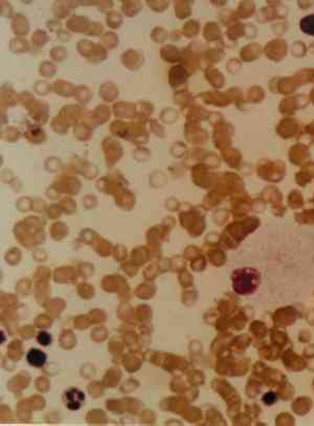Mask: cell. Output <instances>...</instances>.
Listing matches in <instances>:
<instances>
[{
    "mask_svg": "<svg viewBox=\"0 0 314 426\" xmlns=\"http://www.w3.org/2000/svg\"><path fill=\"white\" fill-rule=\"evenodd\" d=\"M49 41H50V36L44 30L38 29L32 34L31 45L34 47V49L36 50L43 49V47L49 43Z\"/></svg>",
    "mask_w": 314,
    "mask_h": 426,
    "instance_id": "cell-17",
    "label": "cell"
},
{
    "mask_svg": "<svg viewBox=\"0 0 314 426\" xmlns=\"http://www.w3.org/2000/svg\"><path fill=\"white\" fill-rule=\"evenodd\" d=\"M159 54H160V59L162 61H165L170 64H174V63H179L180 62L181 51L176 45L169 43L161 47Z\"/></svg>",
    "mask_w": 314,
    "mask_h": 426,
    "instance_id": "cell-9",
    "label": "cell"
},
{
    "mask_svg": "<svg viewBox=\"0 0 314 426\" xmlns=\"http://www.w3.org/2000/svg\"><path fill=\"white\" fill-rule=\"evenodd\" d=\"M191 3L192 1H187V0H176L174 1V14L175 17L179 20L187 19L191 14H192V10H191Z\"/></svg>",
    "mask_w": 314,
    "mask_h": 426,
    "instance_id": "cell-15",
    "label": "cell"
},
{
    "mask_svg": "<svg viewBox=\"0 0 314 426\" xmlns=\"http://www.w3.org/2000/svg\"><path fill=\"white\" fill-rule=\"evenodd\" d=\"M79 5V1H73V0H57L52 3L51 11L56 19H68L74 15L73 13Z\"/></svg>",
    "mask_w": 314,
    "mask_h": 426,
    "instance_id": "cell-3",
    "label": "cell"
},
{
    "mask_svg": "<svg viewBox=\"0 0 314 426\" xmlns=\"http://www.w3.org/2000/svg\"><path fill=\"white\" fill-rule=\"evenodd\" d=\"M91 20L83 15H72L70 18H68L65 22V26L67 31L70 33L76 34H85L88 26H89Z\"/></svg>",
    "mask_w": 314,
    "mask_h": 426,
    "instance_id": "cell-8",
    "label": "cell"
},
{
    "mask_svg": "<svg viewBox=\"0 0 314 426\" xmlns=\"http://www.w3.org/2000/svg\"><path fill=\"white\" fill-rule=\"evenodd\" d=\"M74 94L77 95V99L82 101V102H87L91 99L92 92L90 90L89 87H87L85 85H80L76 87V91H74Z\"/></svg>",
    "mask_w": 314,
    "mask_h": 426,
    "instance_id": "cell-27",
    "label": "cell"
},
{
    "mask_svg": "<svg viewBox=\"0 0 314 426\" xmlns=\"http://www.w3.org/2000/svg\"><path fill=\"white\" fill-rule=\"evenodd\" d=\"M52 89V85H51L49 82L45 80H39L37 81L35 85H34V90H35L40 95H45Z\"/></svg>",
    "mask_w": 314,
    "mask_h": 426,
    "instance_id": "cell-28",
    "label": "cell"
},
{
    "mask_svg": "<svg viewBox=\"0 0 314 426\" xmlns=\"http://www.w3.org/2000/svg\"><path fill=\"white\" fill-rule=\"evenodd\" d=\"M76 49L80 56L85 58L90 64H100L108 58V51L101 43H95L91 40L82 39L78 41Z\"/></svg>",
    "mask_w": 314,
    "mask_h": 426,
    "instance_id": "cell-2",
    "label": "cell"
},
{
    "mask_svg": "<svg viewBox=\"0 0 314 426\" xmlns=\"http://www.w3.org/2000/svg\"><path fill=\"white\" fill-rule=\"evenodd\" d=\"M301 30L307 35L314 36V15H308L302 19Z\"/></svg>",
    "mask_w": 314,
    "mask_h": 426,
    "instance_id": "cell-25",
    "label": "cell"
},
{
    "mask_svg": "<svg viewBox=\"0 0 314 426\" xmlns=\"http://www.w3.org/2000/svg\"><path fill=\"white\" fill-rule=\"evenodd\" d=\"M181 37H182V32L178 29H174L169 32V39L172 41V42H178V41H180Z\"/></svg>",
    "mask_w": 314,
    "mask_h": 426,
    "instance_id": "cell-33",
    "label": "cell"
},
{
    "mask_svg": "<svg viewBox=\"0 0 314 426\" xmlns=\"http://www.w3.org/2000/svg\"><path fill=\"white\" fill-rule=\"evenodd\" d=\"M100 43L108 52L109 51H113V50L117 49V47L120 44L119 35L115 32H113V31L105 32L103 35L101 36V38H100Z\"/></svg>",
    "mask_w": 314,
    "mask_h": 426,
    "instance_id": "cell-14",
    "label": "cell"
},
{
    "mask_svg": "<svg viewBox=\"0 0 314 426\" xmlns=\"http://www.w3.org/2000/svg\"><path fill=\"white\" fill-rule=\"evenodd\" d=\"M124 23V17L119 11L111 10L106 14V24L110 30H119Z\"/></svg>",
    "mask_w": 314,
    "mask_h": 426,
    "instance_id": "cell-19",
    "label": "cell"
},
{
    "mask_svg": "<svg viewBox=\"0 0 314 426\" xmlns=\"http://www.w3.org/2000/svg\"><path fill=\"white\" fill-rule=\"evenodd\" d=\"M57 38H58V40L60 41V42L67 43V42H70V41L71 40L72 35H71V33L70 31L62 30L60 33L57 34Z\"/></svg>",
    "mask_w": 314,
    "mask_h": 426,
    "instance_id": "cell-32",
    "label": "cell"
},
{
    "mask_svg": "<svg viewBox=\"0 0 314 426\" xmlns=\"http://www.w3.org/2000/svg\"><path fill=\"white\" fill-rule=\"evenodd\" d=\"M46 27L49 29L50 32L58 34L63 30V23L61 20L53 18V19H50L49 21H46Z\"/></svg>",
    "mask_w": 314,
    "mask_h": 426,
    "instance_id": "cell-30",
    "label": "cell"
},
{
    "mask_svg": "<svg viewBox=\"0 0 314 426\" xmlns=\"http://www.w3.org/2000/svg\"><path fill=\"white\" fill-rule=\"evenodd\" d=\"M99 93H100L102 99L110 102V101L118 98L119 88L114 83H112V82L108 81V82H105V83L101 85Z\"/></svg>",
    "mask_w": 314,
    "mask_h": 426,
    "instance_id": "cell-16",
    "label": "cell"
},
{
    "mask_svg": "<svg viewBox=\"0 0 314 426\" xmlns=\"http://www.w3.org/2000/svg\"><path fill=\"white\" fill-rule=\"evenodd\" d=\"M38 71L41 77H43L45 79H52L54 78V75L57 74L58 67L54 62L45 60L40 63Z\"/></svg>",
    "mask_w": 314,
    "mask_h": 426,
    "instance_id": "cell-18",
    "label": "cell"
},
{
    "mask_svg": "<svg viewBox=\"0 0 314 426\" xmlns=\"http://www.w3.org/2000/svg\"><path fill=\"white\" fill-rule=\"evenodd\" d=\"M277 395L275 394V393H272V391H268V393H266L264 396H263V402L265 403V404H267V405H270V404H274L276 401H277Z\"/></svg>",
    "mask_w": 314,
    "mask_h": 426,
    "instance_id": "cell-34",
    "label": "cell"
},
{
    "mask_svg": "<svg viewBox=\"0 0 314 426\" xmlns=\"http://www.w3.org/2000/svg\"><path fill=\"white\" fill-rule=\"evenodd\" d=\"M67 54H68L67 49L63 45L53 46L50 51L51 60L54 62V63H62L63 61L66 60Z\"/></svg>",
    "mask_w": 314,
    "mask_h": 426,
    "instance_id": "cell-21",
    "label": "cell"
},
{
    "mask_svg": "<svg viewBox=\"0 0 314 426\" xmlns=\"http://www.w3.org/2000/svg\"><path fill=\"white\" fill-rule=\"evenodd\" d=\"M150 38L156 44H163L169 39V32L162 26H155L150 34Z\"/></svg>",
    "mask_w": 314,
    "mask_h": 426,
    "instance_id": "cell-20",
    "label": "cell"
},
{
    "mask_svg": "<svg viewBox=\"0 0 314 426\" xmlns=\"http://www.w3.org/2000/svg\"><path fill=\"white\" fill-rule=\"evenodd\" d=\"M198 31H199V24H198L196 20H189L183 24L181 30L182 35L187 38L195 37L198 34Z\"/></svg>",
    "mask_w": 314,
    "mask_h": 426,
    "instance_id": "cell-22",
    "label": "cell"
},
{
    "mask_svg": "<svg viewBox=\"0 0 314 426\" xmlns=\"http://www.w3.org/2000/svg\"><path fill=\"white\" fill-rule=\"evenodd\" d=\"M104 24L102 22L91 21L84 35L88 37H101L104 34Z\"/></svg>",
    "mask_w": 314,
    "mask_h": 426,
    "instance_id": "cell-24",
    "label": "cell"
},
{
    "mask_svg": "<svg viewBox=\"0 0 314 426\" xmlns=\"http://www.w3.org/2000/svg\"><path fill=\"white\" fill-rule=\"evenodd\" d=\"M189 78V73L184 70V67L181 64L173 65L169 70L168 73V80L169 85L173 89L181 88L187 84V81Z\"/></svg>",
    "mask_w": 314,
    "mask_h": 426,
    "instance_id": "cell-6",
    "label": "cell"
},
{
    "mask_svg": "<svg viewBox=\"0 0 314 426\" xmlns=\"http://www.w3.org/2000/svg\"><path fill=\"white\" fill-rule=\"evenodd\" d=\"M31 44L23 37H15L10 40L9 50L14 54L26 53L31 51Z\"/></svg>",
    "mask_w": 314,
    "mask_h": 426,
    "instance_id": "cell-12",
    "label": "cell"
},
{
    "mask_svg": "<svg viewBox=\"0 0 314 426\" xmlns=\"http://www.w3.org/2000/svg\"><path fill=\"white\" fill-rule=\"evenodd\" d=\"M114 5V1L112 0H93V6H95L101 13L107 14L109 11H111Z\"/></svg>",
    "mask_w": 314,
    "mask_h": 426,
    "instance_id": "cell-29",
    "label": "cell"
},
{
    "mask_svg": "<svg viewBox=\"0 0 314 426\" xmlns=\"http://www.w3.org/2000/svg\"><path fill=\"white\" fill-rule=\"evenodd\" d=\"M36 339H37L39 345L42 346V347H49L51 343H52V335L49 332H46V331H40V332H38V334L36 336Z\"/></svg>",
    "mask_w": 314,
    "mask_h": 426,
    "instance_id": "cell-31",
    "label": "cell"
},
{
    "mask_svg": "<svg viewBox=\"0 0 314 426\" xmlns=\"http://www.w3.org/2000/svg\"><path fill=\"white\" fill-rule=\"evenodd\" d=\"M144 9V4L140 0H122L121 10L122 14L128 18L138 16Z\"/></svg>",
    "mask_w": 314,
    "mask_h": 426,
    "instance_id": "cell-10",
    "label": "cell"
},
{
    "mask_svg": "<svg viewBox=\"0 0 314 426\" xmlns=\"http://www.w3.org/2000/svg\"><path fill=\"white\" fill-rule=\"evenodd\" d=\"M146 4L150 10L153 11L154 13L159 14L168 10L170 1H167V0H147Z\"/></svg>",
    "mask_w": 314,
    "mask_h": 426,
    "instance_id": "cell-23",
    "label": "cell"
},
{
    "mask_svg": "<svg viewBox=\"0 0 314 426\" xmlns=\"http://www.w3.org/2000/svg\"><path fill=\"white\" fill-rule=\"evenodd\" d=\"M231 281L236 293L240 295L251 294L261 283V274L255 268H238L231 274Z\"/></svg>",
    "mask_w": 314,
    "mask_h": 426,
    "instance_id": "cell-1",
    "label": "cell"
},
{
    "mask_svg": "<svg viewBox=\"0 0 314 426\" xmlns=\"http://www.w3.org/2000/svg\"><path fill=\"white\" fill-rule=\"evenodd\" d=\"M52 89L59 95H62V97L66 98L70 97L76 91V87L64 79H58L54 81L52 84Z\"/></svg>",
    "mask_w": 314,
    "mask_h": 426,
    "instance_id": "cell-13",
    "label": "cell"
},
{
    "mask_svg": "<svg viewBox=\"0 0 314 426\" xmlns=\"http://www.w3.org/2000/svg\"><path fill=\"white\" fill-rule=\"evenodd\" d=\"M47 360L46 354L39 349H31L26 354V361L33 368H42Z\"/></svg>",
    "mask_w": 314,
    "mask_h": 426,
    "instance_id": "cell-11",
    "label": "cell"
},
{
    "mask_svg": "<svg viewBox=\"0 0 314 426\" xmlns=\"http://www.w3.org/2000/svg\"><path fill=\"white\" fill-rule=\"evenodd\" d=\"M0 15H1L2 18L11 19V20L14 16H15L14 8L11 2L6 1V0H1V1H0Z\"/></svg>",
    "mask_w": 314,
    "mask_h": 426,
    "instance_id": "cell-26",
    "label": "cell"
},
{
    "mask_svg": "<svg viewBox=\"0 0 314 426\" xmlns=\"http://www.w3.org/2000/svg\"><path fill=\"white\" fill-rule=\"evenodd\" d=\"M86 396L84 391L77 388H70L64 390L62 395V400L65 404L67 409L70 410H78L80 409L85 402Z\"/></svg>",
    "mask_w": 314,
    "mask_h": 426,
    "instance_id": "cell-5",
    "label": "cell"
},
{
    "mask_svg": "<svg viewBox=\"0 0 314 426\" xmlns=\"http://www.w3.org/2000/svg\"><path fill=\"white\" fill-rule=\"evenodd\" d=\"M11 29L16 37H25L31 30L30 20L24 14L16 13L15 16L12 18Z\"/></svg>",
    "mask_w": 314,
    "mask_h": 426,
    "instance_id": "cell-7",
    "label": "cell"
},
{
    "mask_svg": "<svg viewBox=\"0 0 314 426\" xmlns=\"http://www.w3.org/2000/svg\"><path fill=\"white\" fill-rule=\"evenodd\" d=\"M121 63L130 71H136L144 65L145 56L144 53L139 50L129 49L126 50L121 56Z\"/></svg>",
    "mask_w": 314,
    "mask_h": 426,
    "instance_id": "cell-4",
    "label": "cell"
}]
</instances>
